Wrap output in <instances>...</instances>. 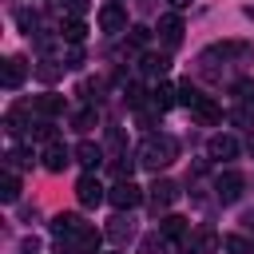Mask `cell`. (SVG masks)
<instances>
[{
  "label": "cell",
  "instance_id": "6da1fadb",
  "mask_svg": "<svg viewBox=\"0 0 254 254\" xmlns=\"http://www.w3.org/2000/svg\"><path fill=\"white\" fill-rule=\"evenodd\" d=\"M135 155H139V163H143L147 171H155V175H159L167 163H175L179 143H175L171 135H147V139L139 143V151H135Z\"/></svg>",
  "mask_w": 254,
  "mask_h": 254
},
{
  "label": "cell",
  "instance_id": "7a4b0ae2",
  "mask_svg": "<svg viewBox=\"0 0 254 254\" xmlns=\"http://www.w3.org/2000/svg\"><path fill=\"white\" fill-rule=\"evenodd\" d=\"M107 202H111L115 210H135V206L143 202V187H135L131 179H119V183L107 190Z\"/></svg>",
  "mask_w": 254,
  "mask_h": 254
},
{
  "label": "cell",
  "instance_id": "3957f363",
  "mask_svg": "<svg viewBox=\"0 0 254 254\" xmlns=\"http://www.w3.org/2000/svg\"><path fill=\"white\" fill-rule=\"evenodd\" d=\"M75 198H79V206H99V202L107 198V190L99 187L95 171H83V175H79V183H75Z\"/></svg>",
  "mask_w": 254,
  "mask_h": 254
},
{
  "label": "cell",
  "instance_id": "277c9868",
  "mask_svg": "<svg viewBox=\"0 0 254 254\" xmlns=\"http://www.w3.org/2000/svg\"><path fill=\"white\" fill-rule=\"evenodd\" d=\"M175 194H179V187L171 183V179H155L151 187H147V202H151V210L159 214V210H167L171 202H175Z\"/></svg>",
  "mask_w": 254,
  "mask_h": 254
},
{
  "label": "cell",
  "instance_id": "5b68a950",
  "mask_svg": "<svg viewBox=\"0 0 254 254\" xmlns=\"http://www.w3.org/2000/svg\"><path fill=\"white\" fill-rule=\"evenodd\" d=\"M242 187H246V179H242L238 171H222L218 183H214V194H218L222 202H238V198H242Z\"/></svg>",
  "mask_w": 254,
  "mask_h": 254
},
{
  "label": "cell",
  "instance_id": "8992f818",
  "mask_svg": "<svg viewBox=\"0 0 254 254\" xmlns=\"http://www.w3.org/2000/svg\"><path fill=\"white\" fill-rule=\"evenodd\" d=\"M64 246H67V250H71V254H95V250H99V230H95V226H87V222H83V230H79V234H75V238H67V242H64Z\"/></svg>",
  "mask_w": 254,
  "mask_h": 254
},
{
  "label": "cell",
  "instance_id": "52a82bcc",
  "mask_svg": "<svg viewBox=\"0 0 254 254\" xmlns=\"http://www.w3.org/2000/svg\"><path fill=\"white\" fill-rule=\"evenodd\" d=\"M99 28L111 32V36L123 32V28H127V12H123L119 4H103V8H99Z\"/></svg>",
  "mask_w": 254,
  "mask_h": 254
},
{
  "label": "cell",
  "instance_id": "ba28073f",
  "mask_svg": "<svg viewBox=\"0 0 254 254\" xmlns=\"http://www.w3.org/2000/svg\"><path fill=\"white\" fill-rule=\"evenodd\" d=\"M0 79H4V87L8 91H16L24 79H28V64L20 60V56H12V60H4V71H0Z\"/></svg>",
  "mask_w": 254,
  "mask_h": 254
},
{
  "label": "cell",
  "instance_id": "9c48e42d",
  "mask_svg": "<svg viewBox=\"0 0 254 254\" xmlns=\"http://www.w3.org/2000/svg\"><path fill=\"white\" fill-rule=\"evenodd\" d=\"M79 230H83V218H79V214H56V218H52V234H56L60 242L75 238Z\"/></svg>",
  "mask_w": 254,
  "mask_h": 254
},
{
  "label": "cell",
  "instance_id": "30bf717a",
  "mask_svg": "<svg viewBox=\"0 0 254 254\" xmlns=\"http://www.w3.org/2000/svg\"><path fill=\"white\" fill-rule=\"evenodd\" d=\"M206 155H210V159H234V155H238V139H234V135H210Z\"/></svg>",
  "mask_w": 254,
  "mask_h": 254
},
{
  "label": "cell",
  "instance_id": "8fae6325",
  "mask_svg": "<svg viewBox=\"0 0 254 254\" xmlns=\"http://www.w3.org/2000/svg\"><path fill=\"white\" fill-rule=\"evenodd\" d=\"M71 155H75V151L60 147V143H48V147H44V167H48L52 175H60V171H64V167L71 163Z\"/></svg>",
  "mask_w": 254,
  "mask_h": 254
},
{
  "label": "cell",
  "instance_id": "7c38bea8",
  "mask_svg": "<svg viewBox=\"0 0 254 254\" xmlns=\"http://www.w3.org/2000/svg\"><path fill=\"white\" fill-rule=\"evenodd\" d=\"M183 32H187V28H183V20H179L175 12L159 16V36H163V44H171V48H175V44L183 40Z\"/></svg>",
  "mask_w": 254,
  "mask_h": 254
},
{
  "label": "cell",
  "instance_id": "4fadbf2b",
  "mask_svg": "<svg viewBox=\"0 0 254 254\" xmlns=\"http://www.w3.org/2000/svg\"><path fill=\"white\" fill-rule=\"evenodd\" d=\"M75 163H79L83 171H99V163H103V151H99L91 139H83V143L75 147Z\"/></svg>",
  "mask_w": 254,
  "mask_h": 254
},
{
  "label": "cell",
  "instance_id": "5bb4252c",
  "mask_svg": "<svg viewBox=\"0 0 254 254\" xmlns=\"http://www.w3.org/2000/svg\"><path fill=\"white\" fill-rule=\"evenodd\" d=\"M190 111H194V119H198V123H206V127H214V123L222 119V107H218V103H214L210 95H202V99H198V103H194Z\"/></svg>",
  "mask_w": 254,
  "mask_h": 254
},
{
  "label": "cell",
  "instance_id": "9a60e30c",
  "mask_svg": "<svg viewBox=\"0 0 254 254\" xmlns=\"http://www.w3.org/2000/svg\"><path fill=\"white\" fill-rule=\"evenodd\" d=\"M159 234H163L167 242H183V234H187V218H179V214H163V218H159Z\"/></svg>",
  "mask_w": 254,
  "mask_h": 254
},
{
  "label": "cell",
  "instance_id": "2e32d148",
  "mask_svg": "<svg viewBox=\"0 0 254 254\" xmlns=\"http://www.w3.org/2000/svg\"><path fill=\"white\" fill-rule=\"evenodd\" d=\"M83 36H87V28H83V20H79V16L60 20V40H67V44H83Z\"/></svg>",
  "mask_w": 254,
  "mask_h": 254
},
{
  "label": "cell",
  "instance_id": "e0dca14e",
  "mask_svg": "<svg viewBox=\"0 0 254 254\" xmlns=\"http://www.w3.org/2000/svg\"><path fill=\"white\" fill-rule=\"evenodd\" d=\"M175 103H179V87L159 83V87L151 91V107H155V111H167V107H175Z\"/></svg>",
  "mask_w": 254,
  "mask_h": 254
},
{
  "label": "cell",
  "instance_id": "ac0fdd59",
  "mask_svg": "<svg viewBox=\"0 0 254 254\" xmlns=\"http://www.w3.org/2000/svg\"><path fill=\"white\" fill-rule=\"evenodd\" d=\"M64 111V95H56V91H48V95H40L36 99V115H44V119H52V115H60Z\"/></svg>",
  "mask_w": 254,
  "mask_h": 254
},
{
  "label": "cell",
  "instance_id": "d6986e66",
  "mask_svg": "<svg viewBox=\"0 0 254 254\" xmlns=\"http://www.w3.org/2000/svg\"><path fill=\"white\" fill-rule=\"evenodd\" d=\"M0 198H4V202H16V198H20V175H16V171L4 175V183H0Z\"/></svg>",
  "mask_w": 254,
  "mask_h": 254
},
{
  "label": "cell",
  "instance_id": "ffe728a7",
  "mask_svg": "<svg viewBox=\"0 0 254 254\" xmlns=\"http://www.w3.org/2000/svg\"><path fill=\"white\" fill-rule=\"evenodd\" d=\"M222 246H226L230 254H254V242H250V238H242V234H226V238H222Z\"/></svg>",
  "mask_w": 254,
  "mask_h": 254
},
{
  "label": "cell",
  "instance_id": "44dd1931",
  "mask_svg": "<svg viewBox=\"0 0 254 254\" xmlns=\"http://www.w3.org/2000/svg\"><path fill=\"white\" fill-rule=\"evenodd\" d=\"M167 67H171L167 56H143V71L147 75H167Z\"/></svg>",
  "mask_w": 254,
  "mask_h": 254
},
{
  "label": "cell",
  "instance_id": "7402d4cb",
  "mask_svg": "<svg viewBox=\"0 0 254 254\" xmlns=\"http://www.w3.org/2000/svg\"><path fill=\"white\" fill-rule=\"evenodd\" d=\"M198 99H202V91H198L190 79H183V83H179V103H183V107H194Z\"/></svg>",
  "mask_w": 254,
  "mask_h": 254
},
{
  "label": "cell",
  "instance_id": "603a6c76",
  "mask_svg": "<svg viewBox=\"0 0 254 254\" xmlns=\"http://www.w3.org/2000/svg\"><path fill=\"white\" fill-rule=\"evenodd\" d=\"M32 139H36V143H56V127H52V119H40V123L32 127Z\"/></svg>",
  "mask_w": 254,
  "mask_h": 254
},
{
  "label": "cell",
  "instance_id": "cb8c5ba5",
  "mask_svg": "<svg viewBox=\"0 0 254 254\" xmlns=\"http://www.w3.org/2000/svg\"><path fill=\"white\" fill-rule=\"evenodd\" d=\"M107 234L115 238V242H123V238H131V222L119 214V218H111V226H107Z\"/></svg>",
  "mask_w": 254,
  "mask_h": 254
},
{
  "label": "cell",
  "instance_id": "d4e9b609",
  "mask_svg": "<svg viewBox=\"0 0 254 254\" xmlns=\"http://www.w3.org/2000/svg\"><path fill=\"white\" fill-rule=\"evenodd\" d=\"M163 246H167L163 234H147V238L139 242V254H163Z\"/></svg>",
  "mask_w": 254,
  "mask_h": 254
},
{
  "label": "cell",
  "instance_id": "484cf974",
  "mask_svg": "<svg viewBox=\"0 0 254 254\" xmlns=\"http://www.w3.org/2000/svg\"><path fill=\"white\" fill-rule=\"evenodd\" d=\"M4 163H8V171L28 167V163H32V151H20V147H16V151H8V155H4Z\"/></svg>",
  "mask_w": 254,
  "mask_h": 254
},
{
  "label": "cell",
  "instance_id": "4316f807",
  "mask_svg": "<svg viewBox=\"0 0 254 254\" xmlns=\"http://www.w3.org/2000/svg\"><path fill=\"white\" fill-rule=\"evenodd\" d=\"M218 246H222V238H218V234H202V238H198V246H194V250H198V254H214V250H218Z\"/></svg>",
  "mask_w": 254,
  "mask_h": 254
},
{
  "label": "cell",
  "instance_id": "83f0119b",
  "mask_svg": "<svg viewBox=\"0 0 254 254\" xmlns=\"http://www.w3.org/2000/svg\"><path fill=\"white\" fill-rule=\"evenodd\" d=\"M234 95H238L242 103H254V79H238V83H234Z\"/></svg>",
  "mask_w": 254,
  "mask_h": 254
},
{
  "label": "cell",
  "instance_id": "f1b7e54d",
  "mask_svg": "<svg viewBox=\"0 0 254 254\" xmlns=\"http://www.w3.org/2000/svg\"><path fill=\"white\" fill-rule=\"evenodd\" d=\"M75 127H79V131H87V127H95V107H83V111L75 115Z\"/></svg>",
  "mask_w": 254,
  "mask_h": 254
},
{
  "label": "cell",
  "instance_id": "f546056e",
  "mask_svg": "<svg viewBox=\"0 0 254 254\" xmlns=\"http://www.w3.org/2000/svg\"><path fill=\"white\" fill-rule=\"evenodd\" d=\"M87 8H91V0H64V12L67 16H83Z\"/></svg>",
  "mask_w": 254,
  "mask_h": 254
},
{
  "label": "cell",
  "instance_id": "4dcf8cb0",
  "mask_svg": "<svg viewBox=\"0 0 254 254\" xmlns=\"http://www.w3.org/2000/svg\"><path fill=\"white\" fill-rule=\"evenodd\" d=\"M127 103H131V107H143V87H139V83L127 87Z\"/></svg>",
  "mask_w": 254,
  "mask_h": 254
},
{
  "label": "cell",
  "instance_id": "1f68e13d",
  "mask_svg": "<svg viewBox=\"0 0 254 254\" xmlns=\"http://www.w3.org/2000/svg\"><path fill=\"white\" fill-rule=\"evenodd\" d=\"M8 131H12V135H20V131H24V115H20V111H12V115H8Z\"/></svg>",
  "mask_w": 254,
  "mask_h": 254
},
{
  "label": "cell",
  "instance_id": "d6a6232c",
  "mask_svg": "<svg viewBox=\"0 0 254 254\" xmlns=\"http://www.w3.org/2000/svg\"><path fill=\"white\" fill-rule=\"evenodd\" d=\"M131 44L143 48V44H147V28H131Z\"/></svg>",
  "mask_w": 254,
  "mask_h": 254
},
{
  "label": "cell",
  "instance_id": "836d02e7",
  "mask_svg": "<svg viewBox=\"0 0 254 254\" xmlns=\"http://www.w3.org/2000/svg\"><path fill=\"white\" fill-rule=\"evenodd\" d=\"M20 28L32 32V28H36V16H32V12H20Z\"/></svg>",
  "mask_w": 254,
  "mask_h": 254
},
{
  "label": "cell",
  "instance_id": "e575fe53",
  "mask_svg": "<svg viewBox=\"0 0 254 254\" xmlns=\"http://www.w3.org/2000/svg\"><path fill=\"white\" fill-rule=\"evenodd\" d=\"M171 8H190V0H171Z\"/></svg>",
  "mask_w": 254,
  "mask_h": 254
},
{
  "label": "cell",
  "instance_id": "d590c367",
  "mask_svg": "<svg viewBox=\"0 0 254 254\" xmlns=\"http://www.w3.org/2000/svg\"><path fill=\"white\" fill-rule=\"evenodd\" d=\"M111 254H119V250H111Z\"/></svg>",
  "mask_w": 254,
  "mask_h": 254
}]
</instances>
